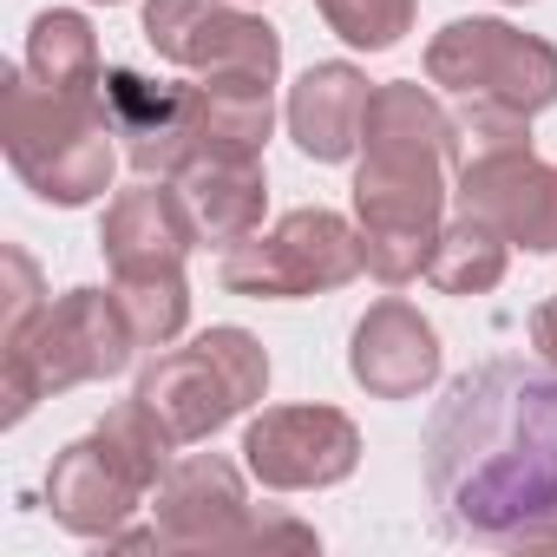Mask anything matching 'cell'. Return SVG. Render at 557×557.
<instances>
[{
  "mask_svg": "<svg viewBox=\"0 0 557 557\" xmlns=\"http://www.w3.org/2000/svg\"><path fill=\"white\" fill-rule=\"evenodd\" d=\"M426 492L446 531L498 550H557V368L492 361L426 426Z\"/></svg>",
  "mask_w": 557,
  "mask_h": 557,
  "instance_id": "1",
  "label": "cell"
},
{
  "mask_svg": "<svg viewBox=\"0 0 557 557\" xmlns=\"http://www.w3.org/2000/svg\"><path fill=\"white\" fill-rule=\"evenodd\" d=\"M453 112L420 79H387L368 99L361 125V171H355V223L368 249V275L387 289L426 275L446 210V164H453Z\"/></svg>",
  "mask_w": 557,
  "mask_h": 557,
  "instance_id": "2",
  "label": "cell"
},
{
  "mask_svg": "<svg viewBox=\"0 0 557 557\" xmlns=\"http://www.w3.org/2000/svg\"><path fill=\"white\" fill-rule=\"evenodd\" d=\"M0 145H8V164L21 171V184L40 197V203H60V210H79L92 203L106 184H112V112H106V92H60V86H40L27 66H14L0 79Z\"/></svg>",
  "mask_w": 557,
  "mask_h": 557,
  "instance_id": "3",
  "label": "cell"
},
{
  "mask_svg": "<svg viewBox=\"0 0 557 557\" xmlns=\"http://www.w3.org/2000/svg\"><path fill=\"white\" fill-rule=\"evenodd\" d=\"M171 426L132 394L125 407H112L86 440H73L53 472H47V511L79 531V537H119L125 518L158 492V479L171 472Z\"/></svg>",
  "mask_w": 557,
  "mask_h": 557,
  "instance_id": "4",
  "label": "cell"
},
{
  "mask_svg": "<svg viewBox=\"0 0 557 557\" xmlns=\"http://www.w3.org/2000/svg\"><path fill=\"white\" fill-rule=\"evenodd\" d=\"M138 348V329L119 302V289H66L60 302H47V315L8 342L0 381H8V426L34 413V400L47 394H73L86 381H112Z\"/></svg>",
  "mask_w": 557,
  "mask_h": 557,
  "instance_id": "5",
  "label": "cell"
},
{
  "mask_svg": "<svg viewBox=\"0 0 557 557\" xmlns=\"http://www.w3.org/2000/svg\"><path fill=\"white\" fill-rule=\"evenodd\" d=\"M269 394V355L249 329H203L190 348L158 355L138 374V400L171 426L177 446L210 440Z\"/></svg>",
  "mask_w": 557,
  "mask_h": 557,
  "instance_id": "6",
  "label": "cell"
},
{
  "mask_svg": "<svg viewBox=\"0 0 557 557\" xmlns=\"http://www.w3.org/2000/svg\"><path fill=\"white\" fill-rule=\"evenodd\" d=\"M361 269H368L361 223H348L342 210H322V203L289 210L275 230H249L216 262L223 289L230 296H256V302L329 296V289H348Z\"/></svg>",
  "mask_w": 557,
  "mask_h": 557,
  "instance_id": "7",
  "label": "cell"
},
{
  "mask_svg": "<svg viewBox=\"0 0 557 557\" xmlns=\"http://www.w3.org/2000/svg\"><path fill=\"white\" fill-rule=\"evenodd\" d=\"M426 79L453 99H492L531 119L557 106V47L505 21H453L426 47Z\"/></svg>",
  "mask_w": 557,
  "mask_h": 557,
  "instance_id": "8",
  "label": "cell"
},
{
  "mask_svg": "<svg viewBox=\"0 0 557 557\" xmlns=\"http://www.w3.org/2000/svg\"><path fill=\"white\" fill-rule=\"evenodd\" d=\"M145 40L184 73H236V79H269V86L283 73V34L230 8V0H151Z\"/></svg>",
  "mask_w": 557,
  "mask_h": 557,
  "instance_id": "9",
  "label": "cell"
},
{
  "mask_svg": "<svg viewBox=\"0 0 557 557\" xmlns=\"http://www.w3.org/2000/svg\"><path fill=\"white\" fill-rule=\"evenodd\" d=\"M243 466L269 492H322L361 466V433L335 407H262L243 433Z\"/></svg>",
  "mask_w": 557,
  "mask_h": 557,
  "instance_id": "10",
  "label": "cell"
},
{
  "mask_svg": "<svg viewBox=\"0 0 557 557\" xmlns=\"http://www.w3.org/2000/svg\"><path fill=\"white\" fill-rule=\"evenodd\" d=\"M158 511V550H249L256 544V511L243 498V472L216 453L171 459V472L151 492Z\"/></svg>",
  "mask_w": 557,
  "mask_h": 557,
  "instance_id": "11",
  "label": "cell"
},
{
  "mask_svg": "<svg viewBox=\"0 0 557 557\" xmlns=\"http://www.w3.org/2000/svg\"><path fill=\"white\" fill-rule=\"evenodd\" d=\"M459 210L485 216L511 249L550 256L557 249V164H544L531 145L466 158L459 164Z\"/></svg>",
  "mask_w": 557,
  "mask_h": 557,
  "instance_id": "12",
  "label": "cell"
},
{
  "mask_svg": "<svg viewBox=\"0 0 557 557\" xmlns=\"http://www.w3.org/2000/svg\"><path fill=\"white\" fill-rule=\"evenodd\" d=\"M106 112L125 138V158L138 177H177L197 158V132H190V86H158L132 66H112L99 79Z\"/></svg>",
  "mask_w": 557,
  "mask_h": 557,
  "instance_id": "13",
  "label": "cell"
},
{
  "mask_svg": "<svg viewBox=\"0 0 557 557\" xmlns=\"http://www.w3.org/2000/svg\"><path fill=\"white\" fill-rule=\"evenodd\" d=\"M99 249H106L112 275H164V269H184V256L197 249V223H190L177 184L145 177V184L119 190L106 203Z\"/></svg>",
  "mask_w": 557,
  "mask_h": 557,
  "instance_id": "14",
  "label": "cell"
},
{
  "mask_svg": "<svg viewBox=\"0 0 557 557\" xmlns=\"http://www.w3.org/2000/svg\"><path fill=\"white\" fill-rule=\"evenodd\" d=\"M348 368L374 400H413V394H426L440 381V329L413 302L387 296L355 322Z\"/></svg>",
  "mask_w": 557,
  "mask_h": 557,
  "instance_id": "15",
  "label": "cell"
},
{
  "mask_svg": "<svg viewBox=\"0 0 557 557\" xmlns=\"http://www.w3.org/2000/svg\"><path fill=\"white\" fill-rule=\"evenodd\" d=\"M368 73L348 60H322L289 86V138L302 145V158L315 164H348L361 151V125H368Z\"/></svg>",
  "mask_w": 557,
  "mask_h": 557,
  "instance_id": "16",
  "label": "cell"
},
{
  "mask_svg": "<svg viewBox=\"0 0 557 557\" xmlns=\"http://www.w3.org/2000/svg\"><path fill=\"white\" fill-rule=\"evenodd\" d=\"M177 197L197 223V243H243L249 230H262V203H269V177L249 151H203L190 158L177 177Z\"/></svg>",
  "mask_w": 557,
  "mask_h": 557,
  "instance_id": "17",
  "label": "cell"
},
{
  "mask_svg": "<svg viewBox=\"0 0 557 557\" xmlns=\"http://www.w3.org/2000/svg\"><path fill=\"white\" fill-rule=\"evenodd\" d=\"M275 125V99L269 79H236V73H197L190 79V132H197V158L203 151H262Z\"/></svg>",
  "mask_w": 557,
  "mask_h": 557,
  "instance_id": "18",
  "label": "cell"
},
{
  "mask_svg": "<svg viewBox=\"0 0 557 557\" xmlns=\"http://www.w3.org/2000/svg\"><path fill=\"white\" fill-rule=\"evenodd\" d=\"M505 262H511V243H505L485 216L459 210L453 223H440V243H433V262H426V283H433L440 296H485V289L505 283Z\"/></svg>",
  "mask_w": 557,
  "mask_h": 557,
  "instance_id": "19",
  "label": "cell"
},
{
  "mask_svg": "<svg viewBox=\"0 0 557 557\" xmlns=\"http://www.w3.org/2000/svg\"><path fill=\"white\" fill-rule=\"evenodd\" d=\"M27 73H34L40 86H60V92H92V86L106 79L92 21H86V14H73V8L40 14V21H34V34H27Z\"/></svg>",
  "mask_w": 557,
  "mask_h": 557,
  "instance_id": "20",
  "label": "cell"
},
{
  "mask_svg": "<svg viewBox=\"0 0 557 557\" xmlns=\"http://www.w3.org/2000/svg\"><path fill=\"white\" fill-rule=\"evenodd\" d=\"M119 302L138 329V348H171L190 322V289H184V269H164V275H119Z\"/></svg>",
  "mask_w": 557,
  "mask_h": 557,
  "instance_id": "21",
  "label": "cell"
},
{
  "mask_svg": "<svg viewBox=\"0 0 557 557\" xmlns=\"http://www.w3.org/2000/svg\"><path fill=\"white\" fill-rule=\"evenodd\" d=\"M315 14L361 53H387L413 34V0H315Z\"/></svg>",
  "mask_w": 557,
  "mask_h": 557,
  "instance_id": "22",
  "label": "cell"
},
{
  "mask_svg": "<svg viewBox=\"0 0 557 557\" xmlns=\"http://www.w3.org/2000/svg\"><path fill=\"white\" fill-rule=\"evenodd\" d=\"M453 145H459V158L518 151V145H531V119L511 112V106H492V99H459V112H453Z\"/></svg>",
  "mask_w": 557,
  "mask_h": 557,
  "instance_id": "23",
  "label": "cell"
},
{
  "mask_svg": "<svg viewBox=\"0 0 557 557\" xmlns=\"http://www.w3.org/2000/svg\"><path fill=\"white\" fill-rule=\"evenodd\" d=\"M0 262H8V329H0V348H8L47 315V302H40V269L27 249H0Z\"/></svg>",
  "mask_w": 557,
  "mask_h": 557,
  "instance_id": "24",
  "label": "cell"
},
{
  "mask_svg": "<svg viewBox=\"0 0 557 557\" xmlns=\"http://www.w3.org/2000/svg\"><path fill=\"white\" fill-rule=\"evenodd\" d=\"M531 348H537V355H544V361L557 368V296L531 309Z\"/></svg>",
  "mask_w": 557,
  "mask_h": 557,
  "instance_id": "25",
  "label": "cell"
},
{
  "mask_svg": "<svg viewBox=\"0 0 557 557\" xmlns=\"http://www.w3.org/2000/svg\"><path fill=\"white\" fill-rule=\"evenodd\" d=\"M505 8H524V0H505Z\"/></svg>",
  "mask_w": 557,
  "mask_h": 557,
  "instance_id": "26",
  "label": "cell"
},
{
  "mask_svg": "<svg viewBox=\"0 0 557 557\" xmlns=\"http://www.w3.org/2000/svg\"><path fill=\"white\" fill-rule=\"evenodd\" d=\"M106 8H119V0H106Z\"/></svg>",
  "mask_w": 557,
  "mask_h": 557,
  "instance_id": "27",
  "label": "cell"
}]
</instances>
